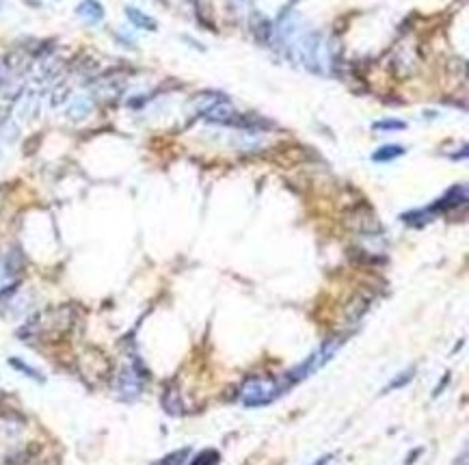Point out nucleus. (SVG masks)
I'll return each mask as SVG.
<instances>
[{
	"label": "nucleus",
	"instance_id": "f257e3e1",
	"mask_svg": "<svg viewBox=\"0 0 469 465\" xmlns=\"http://www.w3.org/2000/svg\"><path fill=\"white\" fill-rule=\"evenodd\" d=\"M292 388V381L288 375L284 377H260L246 381L240 392V402L244 407H264L268 402H275Z\"/></svg>",
	"mask_w": 469,
	"mask_h": 465
},
{
	"label": "nucleus",
	"instance_id": "f03ea898",
	"mask_svg": "<svg viewBox=\"0 0 469 465\" xmlns=\"http://www.w3.org/2000/svg\"><path fill=\"white\" fill-rule=\"evenodd\" d=\"M339 345H342L339 340H331V342H325L320 349H316L314 353H311L305 361H301V364L294 366L290 372H286L288 379L292 381V385H296V383L309 379L311 375H316V372H318L320 368H325V364L331 361V357L337 353Z\"/></svg>",
	"mask_w": 469,
	"mask_h": 465
},
{
	"label": "nucleus",
	"instance_id": "7ed1b4c3",
	"mask_svg": "<svg viewBox=\"0 0 469 465\" xmlns=\"http://www.w3.org/2000/svg\"><path fill=\"white\" fill-rule=\"evenodd\" d=\"M143 392V377L137 366H126L117 379V394L123 400H135Z\"/></svg>",
	"mask_w": 469,
	"mask_h": 465
},
{
	"label": "nucleus",
	"instance_id": "20e7f679",
	"mask_svg": "<svg viewBox=\"0 0 469 465\" xmlns=\"http://www.w3.org/2000/svg\"><path fill=\"white\" fill-rule=\"evenodd\" d=\"M467 202V189L461 184V186H454V189H450L439 202H434L428 210V214H434V212H446V210H454L458 206H463Z\"/></svg>",
	"mask_w": 469,
	"mask_h": 465
},
{
	"label": "nucleus",
	"instance_id": "39448f33",
	"mask_svg": "<svg viewBox=\"0 0 469 465\" xmlns=\"http://www.w3.org/2000/svg\"><path fill=\"white\" fill-rule=\"evenodd\" d=\"M76 13L80 20H85L87 24H100L104 20V7L98 3V0H82V3L76 7Z\"/></svg>",
	"mask_w": 469,
	"mask_h": 465
},
{
	"label": "nucleus",
	"instance_id": "423d86ee",
	"mask_svg": "<svg viewBox=\"0 0 469 465\" xmlns=\"http://www.w3.org/2000/svg\"><path fill=\"white\" fill-rule=\"evenodd\" d=\"M126 16H128V20L137 26V28H143V30H154L158 28V24H156V20L154 18H149L147 13H143L141 9H137V7H128L126 9Z\"/></svg>",
	"mask_w": 469,
	"mask_h": 465
},
{
	"label": "nucleus",
	"instance_id": "0eeeda50",
	"mask_svg": "<svg viewBox=\"0 0 469 465\" xmlns=\"http://www.w3.org/2000/svg\"><path fill=\"white\" fill-rule=\"evenodd\" d=\"M402 154H404L402 145H383V147H379L377 151L372 154V161L374 163H389V161L402 156Z\"/></svg>",
	"mask_w": 469,
	"mask_h": 465
},
{
	"label": "nucleus",
	"instance_id": "6e6552de",
	"mask_svg": "<svg viewBox=\"0 0 469 465\" xmlns=\"http://www.w3.org/2000/svg\"><path fill=\"white\" fill-rule=\"evenodd\" d=\"M9 364L18 370V372H22V375H26L28 379H33V381H39V383H44L46 381V377L42 375L39 370H35V368H30L26 361H22V359H18V357H11L9 359Z\"/></svg>",
	"mask_w": 469,
	"mask_h": 465
},
{
	"label": "nucleus",
	"instance_id": "1a4fd4ad",
	"mask_svg": "<svg viewBox=\"0 0 469 465\" xmlns=\"http://www.w3.org/2000/svg\"><path fill=\"white\" fill-rule=\"evenodd\" d=\"M91 102L87 100V98H76L74 102H72V106L68 108V115L72 117V119H85L89 113H91Z\"/></svg>",
	"mask_w": 469,
	"mask_h": 465
},
{
	"label": "nucleus",
	"instance_id": "9d476101",
	"mask_svg": "<svg viewBox=\"0 0 469 465\" xmlns=\"http://www.w3.org/2000/svg\"><path fill=\"white\" fill-rule=\"evenodd\" d=\"M415 377V368H409V372H400V375L396 377V379H392L389 381V385L383 390V394H389V392H394V390H400V388H404L406 383H411V379Z\"/></svg>",
	"mask_w": 469,
	"mask_h": 465
},
{
	"label": "nucleus",
	"instance_id": "9b49d317",
	"mask_svg": "<svg viewBox=\"0 0 469 465\" xmlns=\"http://www.w3.org/2000/svg\"><path fill=\"white\" fill-rule=\"evenodd\" d=\"M218 463H221V454H218V450H204L191 461V465H218Z\"/></svg>",
	"mask_w": 469,
	"mask_h": 465
},
{
	"label": "nucleus",
	"instance_id": "f8f14e48",
	"mask_svg": "<svg viewBox=\"0 0 469 465\" xmlns=\"http://www.w3.org/2000/svg\"><path fill=\"white\" fill-rule=\"evenodd\" d=\"M189 448H184V450H175V452H171V454H167L163 461H158L156 465H184V461L189 459Z\"/></svg>",
	"mask_w": 469,
	"mask_h": 465
},
{
	"label": "nucleus",
	"instance_id": "ddd939ff",
	"mask_svg": "<svg viewBox=\"0 0 469 465\" xmlns=\"http://www.w3.org/2000/svg\"><path fill=\"white\" fill-rule=\"evenodd\" d=\"M372 128H374V130H404V128H406V123H402V121H394V119H383V121L372 123Z\"/></svg>",
	"mask_w": 469,
	"mask_h": 465
},
{
	"label": "nucleus",
	"instance_id": "4468645a",
	"mask_svg": "<svg viewBox=\"0 0 469 465\" xmlns=\"http://www.w3.org/2000/svg\"><path fill=\"white\" fill-rule=\"evenodd\" d=\"M329 461H331V454H327V457H323V459H318V461H316V463H314V465H327V463H329Z\"/></svg>",
	"mask_w": 469,
	"mask_h": 465
}]
</instances>
